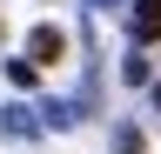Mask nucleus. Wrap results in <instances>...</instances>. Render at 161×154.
<instances>
[{
  "mask_svg": "<svg viewBox=\"0 0 161 154\" xmlns=\"http://www.w3.org/2000/svg\"><path fill=\"white\" fill-rule=\"evenodd\" d=\"M27 61H34V67L67 61V34H60V27H34V34H27Z\"/></svg>",
  "mask_w": 161,
  "mask_h": 154,
  "instance_id": "1",
  "label": "nucleus"
},
{
  "mask_svg": "<svg viewBox=\"0 0 161 154\" xmlns=\"http://www.w3.org/2000/svg\"><path fill=\"white\" fill-rule=\"evenodd\" d=\"M134 40H161V0H134Z\"/></svg>",
  "mask_w": 161,
  "mask_h": 154,
  "instance_id": "2",
  "label": "nucleus"
},
{
  "mask_svg": "<svg viewBox=\"0 0 161 154\" xmlns=\"http://www.w3.org/2000/svg\"><path fill=\"white\" fill-rule=\"evenodd\" d=\"M0 134H34V114L27 107H7V114H0Z\"/></svg>",
  "mask_w": 161,
  "mask_h": 154,
  "instance_id": "3",
  "label": "nucleus"
},
{
  "mask_svg": "<svg viewBox=\"0 0 161 154\" xmlns=\"http://www.w3.org/2000/svg\"><path fill=\"white\" fill-rule=\"evenodd\" d=\"M114 154H141V127H134V121L114 127Z\"/></svg>",
  "mask_w": 161,
  "mask_h": 154,
  "instance_id": "4",
  "label": "nucleus"
},
{
  "mask_svg": "<svg viewBox=\"0 0 161 154\" xmlns=\"http://www.w3.org/2000/svg\"><path fill=\"white\" fill-rule=\"evenodd\" d=\"M7 81L14 87H34V61H7Z\"/></svg>",
  "mask_w": 161,
  "mask_h": 154,
  "instance_id": "5",
  "label": "nucleus"
},
{
  "mask_svg": "<svg viewBox=\"0 0 161 154\" xmlns=\"http://www.w3.org/2000/svg\"><path fill=\"white\" fill-rule=\"evenodd\" d=\"M154 107H161V81H154Z\"/></svg>",
  "mask_w": 161,
  "mask_h": 154,
  "instance_id": "6",
  "label": "nucleus"
},
{
  "mask_svg": "<svg viewBox=\"0 0 161 154\" xmlns=\"http://www.w3.org/2000/svg\"><path fill=\"white\" fill-rule=\"evenodd\" d=\"M94 7H114V0H94Z\"/></svg>",
  "mask_w": 161,
  "mask_h": 154,
  "instance_id": "7",
  "label": "nucleus"
}]
</instances>
